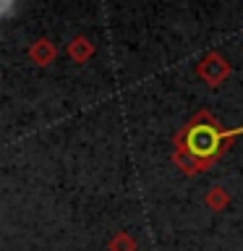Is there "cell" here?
Returning a JSON list of instances; mask_svg holds the SVG:
<instances>
[]
</instances>
